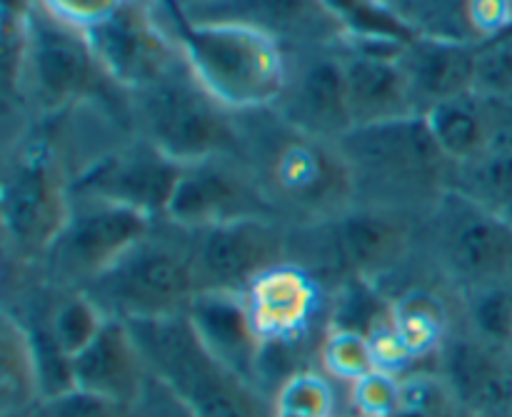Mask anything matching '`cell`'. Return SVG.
Segmentation results:
<instances>
[{
    "instance_id": "cell-1",
    "label": "cell",
    "mask_w": 512,
    "mask_h": 417,
    "mask_svg": "<svg viewBox=\"0 0 512 417\" xmlns=\"http://www.w3.org/2000/svg\"><path fill=\"white\" fill-rule=\"evenodd\" d=\"M238 150L275 218L290 228L335 223L355 205L340 145L285 123L275 110L238 115Z\"/></svg>"
},
{
    "instance_id": "cell-2",
    "label": "cell",
    "mask_w": 512,
    "mask_h": 417,
    "mask_svg": "<svg viewBox=\"0 0 512 417\" xmlns=\"http://www.w3.org/2000/svg\"><path fill=\"white\" fill-rule=\"evenodd\" d=\"M338 145L355 205L428 215L453 190L455 163L438 148L423 115L353 128Z\"/></svg>"
},
{
    "instance_id": "cell-3",
    "label": "cell",
    "mask_w": 512,
    "mask_h": 417,
    "mask_svg": "<svg viewBox=\"0 0 512 417\" xmlns=\"http://www.w3.org/2000/svg\"><path fill=\"white\" fill-rule=\"evenodd\" d=\"M185 63L205 90L235 115L270 110L288 80V50L260 30L190 20L175 0H160Z\"/></svg>"
},
{
    "instance_id": "cell-4",
    "label": "cell",
    "mask_w": 512,
    "mask_h": 417,
    "mask_svg": "<svg viewBox=\"0 0 512 417\" xmlns=\"http://www.w3.org/2000/svg\"><path fill=\"white\" fill-rule=\"evenodd\" d=\"M108 318L123 323L180 318L195 300L193 235L168 220H155L113 268L85 288Z\"/></svg>"
},
{
    "instance_id": "cell-5",
    "label": "cell",
    "mask_w": 512,
    "mask_h": 417,
    "mask_svg": "<svg viewBox=\"0 0 512 417\" xmlns=\"http://www.w3.org/2000/svg\"><path fill=\"white\" fill-rule=\"evenodd\" d=\"M70 180L68 160L48 133L23 135L8 148L0 198L5 268H38L68 218Z\"/></svg>"
},
{
    "instance_id": "cell-6",
    "label": "cell",
    "mask_w": 512,
    "mask_h": 417,
    "mask_svg": "<svg viewBox=\"0 0 512 417\" xmlns=\"http://www.w3.org/2000/svg\"><path fill=\"white\" fill-rule=\"evenodd\" d=\"M128 325L150 373L195 417H273V395L215 360L185 315Z\"/></svg>"
},
{
    "instance_id": "cell-7",
    "label": "cell",
    "mask_w": 512,
    "mask_h": 417,
    "mask_svg": "<svg viewBox=\"0 0 512 417\" xmlns=\"http://www.w3.org/2000/svg\"><path fill=\"white\" fill-rule=\"evenodd\" d=\"M5 88L15 90L20 105L38 120L58 118L108 93H123L103 73L85 33L58 23L35 3L25 15L18 65Z\"/></svg>"
},
{
    "instance_id": "cell-8",
    "label": "cell",
    "mask_w": 512,
    "mask_h": 417,
    "mask_svg": "<svg viewBox=\"0 0 512 417\" xmlns=\"http://www.w3.org/2000/svg\"><path fill=\"white\" fill-rule=\"evenodd\" d=\"M128 105L133 133L175 163L190 165L238 150V115L200 85L185 58L153 85L130 93Z\"/></svg>"
},
{
    "instance_id": "cell-9",
    "label": "cell",
    "mask_w": 512,
    "mask_h": 417,
    "mask_svg": "<svg viewBox=\"0 0 512 417\" xmlns=\"http://www.w3.org/2000/svg\"><path fill=\"white\" fill-rule=\"evenodd\" d=\"M423 220L403 210L353 205L320 230L340 280H368L393 298L405 285L435 280L423 260Z\"/></svg>"
},
{
    "instance_id": "cell-10",
    "label": "cell",
    "mask_w": 512,
    "mask_h": 417,
    "mask_svg": "<svg viewBox=\"0 0 512 417\" xmlns=\"http://www.w3.org/2000/svg\"><path fill=\"white\" fill-rule=\"evenodd\" d=\"M423 260L453 298L512 280V223L450 190L423 220Z\"/></svg>"
},
{
    "instance_id": "cell-11",
    "label": "cell",
    "mask_w": 512,
    "mask_h": 417,
    "mask_svg": "<svg viewBox=\"0 0 512 417\" xmlns=\"http://www.w3.org/2000/svg\"><path fill=\"white\" fill-rule=\"evenodd\" d=\"M153 225V218L123 205L73 195L63 228L33 273L55 290H85Z\"/></svg>"
},
{
    "instance_id": "cell-12",
    "label": "cell",
    "mask_w": 512,
    "mask_h": 417,
    "mask_svg": "<svg viewBox=\"0 0 512 417\" xmlns=\"http://www.w3.org/2000/svg\"><path fill=\"white\" fill-rule=\"evenodd\" d=\"M335 285L298 258L265 270L243 290L263 353L300 358L330 328Z\"/></svg>"
},
{
    "instance_id": "cell-13",
    "label": "cell",
    "mask_w": 512,
    "mask_h": 417,
    "mask_svg": "<svg viewBox=\"0 0 512 417\" xmlns=\"http://www.w3.org/2000/svg\"><path fill=\"white\" fill-rule=\"evenodd\" d=\"M103 73L123 93H138L183 60L160 0H125L85 33Z\"/></svg>"
},
{
    "instance_id": "cell-14",
    "label": "cell",
    "mask_w": 512,
    "mask_h": 417,
    "mask_svg": "<svg viewBox=\"0 0 512 417\" xmlns=\"http://www.w3.org/2000/svg\"><path fill=\"white\" fill-rule=\"evenodd\" d=\"M180 173L183 165L140 135L130 133L75 173L70 193L108 200L153 220H163Z\"/></svg>"
},
{
    "instance_id": "cell-15",
    "label": "cell",
    "mask_w": 512,
    "mask_h": 417,
    "mask_svg": "<svg viewBox=\"0 0 512 417\" xmlns=\"http://www.w3.org/2000/svg\"><path fill=\"white\" fill-rule=\"evenodd\" d=\"M193 235V268L198 290L243 293L258 275L295 255L298 228L275 218L238 220Z\"/></svg>"
},
{
    "instance_id": "cell-16",
    "label": "cell",
    "mask_w": 512,
    "mask_h": 417,
    "mask_svg": "<svg viewBox=\"0 0 512 417\" xmlns=\"http://www.w3.org/2000/svg\"><path fill=\"white\" fill-rule=\"evenodd\" d=\"M253 218L275 215L240 155L225 153L183 165L163 220L185 230H205Z\"/></svg>"
},
{
    "instance_id": "cell-17",
    "label": "cell",
    "mask_w": 512,
    "mask_h": 417,
    "mask_svg": "<svg viewBox=\"0 0 512 417\" xmlns=\"http://www.w3.org/2000/svg\"><path fill=\"white\" fill-rule=\"evenodd\" d=\"M270 110L303 133L338 143L353 128L340 43L288 50V80Z\"/></svg>"
},
{
    "instance_id": "cell-18",
    "label": "cell",
    "mask_w": 512,
    "mask_h": 417,
    "mask_svg": "<svg viewBox=\"0 0 512 417\" xmlns=\"http://www.w3.org/2000/svg\"><path fill=\"white\" fill-rule=\"evenodd\" d=\"M433 368L465 415L512 417V355L475 338L460 320Z\"/></svg>"
},
{
    "instance_id": "cell-19",
    "label": "cell",
    "mask_w": 512,
    "mask_h": 417,
    "mask_svg": "<svg viewBox=\"0 0 512 417\" xmlns=\"http://www.w3.org/2000/svg\"><path fill=\"white\" fill-rule=\"evenodd\" d=\"M345 65V90L353 128L390 123L418 115L408 78L400 65V48L355 45L340 40ZM350 128V130H353Z\"/></svg>"
},
{
    "instance_id": "cell-20",
    "label": "cell",
    "mask_w": 512,
    "mask_h": 417,
    "mask_svg": "<svg viewBox=\"0 0 512 417\" xmlns=\"http://www.w3.org/2000/svg\"><path fill=\"white\" fill-rule=\"evenodd\" d=\"M183 13L198 23H230L260 30L285 50L333 45L343 38L323 0H213Z\"/></svg>"
},
{
    "instance_id": "cell-21",
    "label": "cell",
    "mask_w": 512,
    "mask_h": 417,
    "mask_svg": "<svg viewBox=\"0 0 512 417\" xmlns=\"http://www.w3.org/2000/svg\"><path fill=\"white\" fill-rule=\"evenodd\" d=\"M148 360L123 320L108 318L93 343L73 358L75 388L135 408L150 380Z\"/></svg>"
},
{
    "instance_id": "cell-22",
    "label": "cell",
    "mask_w": 512,
    "mask_h": 417,
    "mask_svg": "<svg viewBox=\"0 0 512 417\" xmlns=\"http://www.w3.org/2000/svg\"><path fill=\"white\" fill-rule=\"evenodd\" d=\"M185 318H188L190 328L198 335L203 348L215 360H220L225 368H230L240 378L263 390V383H260L263 345L255 335L253 323H250L243 293L203 290V293L195 295Z\"/></svg>"
},
{
    "instance_id": "cell-23",
    "label": "cell",
    "mask_w": 512,
    "mask_h": 417,
    "mask_svg": "<svg viewBox=\"0 0 512 417\" xmlns=\"http://www.w3.org/2000/svg\"><path fill=\"white\" fill-rule=\"evenodd\" d=\"M415 38L480 48L512 30V0H390Z\"/></svg>"
},
{
    "instance_id": "cell-24",
    "label": "cell",
    "mask_w": 512,
    "mask_h": 417,
    "mask_svg": "<svg viewBox=\"0 0 512 417\" xmlns=\"http://www.w3.org/2000/svg\"><path fill=\"white\" fill-rule=\"evenodd\" d=\"M455 320V298L435 280L410 283L390 298V325L415 368H433Z\"/></svg>"
},
{
    "instance_id": "cell-25",
    "label": "cell",
    "mask_w": 512,
    "mask_h": 417,
    "mask_svg": "<svg viewBox=\"0 0 512 417\" xmlns=\"http://www.w3.org/2000/svg\"><path fill=\"white\" fill-rule=\"evenodd\" d=\"M475 58L478 48L413 38L400 50V65L408 78L410 95L418 115L438 103L475 90Z\"/></svg>"
},
{
    "instance_id": "cell-26",
    "label": "cell",
    "mask_w": 512,
    "mask_h": 417,
    "mask_svg": "<svg viewBox=\"0 0 512 417\" xmlns=\"http://www.w3.org/2000/svg\"><path fill=\"white\" fill-rule=\"evenodd\" d=\"M438 148L450 163H473L493 150V103L480 93H465L430 108L423 115Z\"/></svg>"
},
{
    "instance_id": "cell-27",
    "label": "cell",
    "mask_w": 512,
    "mask_h": 417,
    "mask_svg": "<svg viewBox=\"0 0 512 417\" xmlns=\"http://www.w3.org/2000/svg\"><path fill=\"white\" fill-rule=\"evenodd\" d=\"M0 393H3V417L28 413L40 400L28 333L23 323L5 308L0 315Z\"/></svg>"
},
{
    "instance_id": "cell-28",
    "label": "cell",
    "mask_w": 512,
    "mask_h": 417,
    "mask_svg": "<svg viewBox=\"0 0 512 417\" xmlns=\"http://www.w3.org/2000/svg\"><path fill=\"white\" fill-rule=\"evenodd\" d=\"M345 43L400 45L415 38L390 0H323Z\"/></svg>"
},
{
    "instance_id": "cell-29",
    "label": "cell",
    "mask_w": 512,
    "mask_h": 417,
    "mask_svg": "<svg viewBox=\"0 0 512 417\" xmlns=\"http://www.w3.org/2000/svg\"><path fill=\"white\" fill-rule=\"evenodd\" d=\"M455 315L475 338L512 355V280L460 293L455 298Z\"/></svg>"
},
{
    "instance_id": "cell-30",
    "label": "cell",
    "mask_w": 512,
    "mask_h": 417,
    "mask_svg": "<svg viewBox=\"0 0 512 417\" xmlns=\"http://www.w3.org/2000/svg\"><path fill=\"white\" fill-rule=\"evenodd\" d=\"M453 190L512 223V150H493L458 165Z\"/></svg>"
},
{
    "instance_id": "cell-31",
    "label": "cell",
    "mask_w": 512,
    "mask_h": 417,
    "mask_svg": "<svg viewBox=\"0 0 512 417\" xmlns=\"http://www.w3.org/2000/svg\"><path fill=\"white\" fill-rule=\"evenodd\" d=\"M50 290H53L48 305L50 330H53L60 348L70 358H75L103 330V325L108 323V315L85 290Z\"/></svg>"
},
{
    "instance_id": "cell-32",
    "label": "cell",
    "mask_w": 512,
    "mask_h": 417,
    "mask_svg": "<svg viewBox=\"0 0 512 417\" xmlns=\"http://www.w3.org/2000/svg\"><path fill=\"white\" fill-rule=\"evenodd\" d=\"M320 373L343 385L358 383L368 373H373L375 358L368 335L345 328H328L318 343Z\"/></svg>"
},
{
    "instance_id": "cell-33",
    "label": "cell",
    "mask_w": 512,
    "mask_h": 417,
    "mask_svg": "<svg viewBox=\"0 0 512 417\" xmlns=\"http://www.w3.org/2000/svg\"><path fill=\"white\" fill-rule=\"evenodd\" d=\"M273 417H335V390L320 370H298L273 395Z\"/></svg>"
},
{
    "instance_id": "cell-34",
    "label": "cell",
    "mask_w": 512,
    "mask_h": 417,
    "mask_svg": "<svg viewBox=\"0 0 512 417\" xmlns=\"http://www.w3.org/2000/svg\"><path fill=\"white\" fill-rule=\"evenodd\" d=\"M393 417H468L435 368H415L400 378V405Z\"/></svg>"
},
{
    "instance_id": "cell-35",
    "label": "cell",
    "mask_w": 512,
    "mask_h": 417,
    "mask_svg": "<svg viewBox=\"0 0 512 417\" xmlns=\"http://www.w3.org/2000/svg\"><path fill=\"white\" fill-rule=\"evenodd\" d=\"M475 93L485 98L512 100V30L478 48Z\"/></svg>"
},
{
    "instance_id": "cell-36",
    "label": "cell",
    "mask_w": 512,
    "mask_h": 417,
    "mask_svg": "<svg viewBox=\"0 0 512 417\" xmlns=\"http://www.w3.org/2000/svg\"><path fill=\"white\" fill-rule=\"evenodd\" d=\"M18 417H133V408H123L98 395L73 388L55 398L38 400L28 413Z\"/></svg>"
},
{
    "instance_id": "cell-37",
    "label": "cell",
    "mask_w": 512,
    "mask_h": 417,
    "mask_svg": "<svg viewBox=\"0 0 512 417\" xmlns=\"http://www.w3.org/2000/svg\"><path fill=\"white\" fill-rule=\"evenodd\" d=\"M348 388L358 417H393L400 405V375L385 370H373Z\"/></svg>"
},
{
    "instance_id": "cell-38",
    "label": "cell",
    "mask_w": 512,
    "mask_h": 417,
    "mask_svg": "<svg viewBox=\"0 0 512 417\" xmlns=\"http://www.w3.org/2000/svg\"><path fill=\"white\" fill-rule=\"evenodd\" d=\"M125 0H35L40 10L68 28L88 33L108 20Z\"/></svg>"
},
{
    "instance_id": "cell-39",
    "label": "cell",
    "mask_w": 512,
    "mask_h": 417,
    "mask_svg": "<svg viewBox=\"0 0 512 417\" xmlns=\"http://www.w3.org/2000/svg\"><path fill=\"white\" fill-rule=\"evenodd\" d=\"M133 417H195L160 383L155 375H150L148 385H145L143 395H140L138 405L133 408Z\"/></svg>"
},
{
    "instance_id": "cell-40",
    "label": "cell",
    "mask_w": 512,
    "mask_h": 417,
    "mask_svg": "<svg viewBox=\"0 0 512 417\" xmlns=\"http://www.w3.org/2000/svg\"><path fill=\"white\" fill-rule=\"evenodd\" d=\"M175 3H178L183 10H190V8H200V5L213 3V0H175Z\"/></svg>"
},
{
    "instance_id": "cell-41",
    "label": "cell",
    "mask_w": 512,
    "mask_h": 417,
    "mask_svg": "<svg viewBox=\"0 0 512 417\" xmlns=\"http://www.w3.org/2000/svg\"><path fill=\"white\" fill-rule=\"evenodd\" d=\"M468 417H470V415H468Z\"/></svg>"
}]
</instances>
